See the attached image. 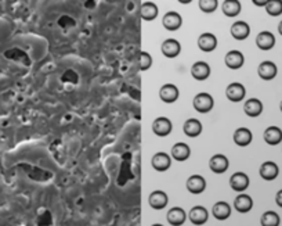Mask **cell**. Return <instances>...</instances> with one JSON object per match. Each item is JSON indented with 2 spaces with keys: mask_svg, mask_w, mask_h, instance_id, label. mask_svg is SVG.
I'll return each mask as SVG.
<instances>
[{
  "mask_svg": "<svg viewBox=\"0 0 282 226\" xmlns=\"http://www.w3.org/2000/svg\"><path fill=\"white\" fill-rule=\"evenodd\" d=\"M193 106H194V109L198 111V113H201V114H205V113H209V111L213 109V106H214V100H213V97H212L209 93L202 92V93H198L197 96L194 97Z\"/></svg>",
  "mask_w": 282,
  "mask_h": 226,
  "instance_id": "cell-1",
  "label": "cell"
},
{
  "mask_svg": "<svg viewBox=\"0 0 282 226\" xmlns=\"http://www.w3.org/2000/svg\"><path fill=\"white\" fill-rule=\"evenodd\" d=\"M225 96L227 99L232 102V103H238V102H242L246 96V89L242 84L239 82H232L227 86L225 89Z\"/></svg>",
  "mask_w": 282,
  "mask_h": 226,
  "instance_id": "cell-2",
  "label": "cell"
},
{
  "mask_svg": "<svg viewBox=\"0 0 282 226\" xmlns=\"http://www.w3.org/2000/svg\"><path fill=\"white\" fill-rule=\"evenodd\" d=\"M173 129L172 121L166 116H159L152 122V132L159 137H166L170 135V132Z\"/></svg>",
  "mask_w": 282,
  "mask_h": 226,
  "instance_id": "cell-3",
  "label": "cell"
},
{
  "mask_svg": "<svg viewBox=\"0 0 282 226\" xmlns=\"http://www.w3.org/2000/svg\"><path fill=\"white\" fill-rule=\"evenodd\" d=\"M249 176L244 172H235L230 178V186L234 192L244 193L246 189L249 188Z\"/></svg>",
  "mask_w": 282,
  "mask_h": 226,
  "instance_id": "cell-4",
  "label": "cell"
},
{
  "mask_svg": "<svg viewBox=\"0 0 282 226\" xmlns=\"http://www.w3.org/2000/svg\"><path fill=\"white\" fill-rule=\"evenodd\" d=\"M181 24H183V18H181V15H180L179 13H176V11H167V13L163 15V18H162V25H163V28H165L166 31H170V32H174V31L180 29Z\"/></svg>",
  "mask_w": 282,
  "mask_h": 226,
  "instance_id": "cell-5",
  "label": "cell"
},
{
  "mask_svg": "<svg viewBox=\"0 0 282 226\" xmlns=\"http://www.w3.org/2000/svg\"><path fill=\"white\" fill-rule=\"evenodd\" d=\"M230 167V161L224 154H214L209 160V168L214 174H224Z\"/></svg>",
  "mask_w": 282,
  "mask_h": 226,
  "instance_id": "cell-6",
  "label": "cell"
},
{
  "mask_svg": "<svg viewBox=\"0 0 282 226\" xmlns=\"http://www.w3.org/2000/svg\"><path fill=\"white\" fill-rule=\"evenodd\" d=\"M167 203H169V197H167V194L165 193V192H162V190H155V192H152V193L149 194V197H148L149 207L152 208V210H156V211L163 210V208L167 206Z\"/></svg>",
  "mask_w": 282,
  "mask_h": 226,
  "instance_id": "cell-7",
  "label": "cell"
},
{
  "mask_svg": "<svg viewBox=\"0 0 282 226\" xmlns=\"http://www.w3.org/2000/svg\"><path fill=\"white\" fill-rule=\"evenodd\" d=\"M188 220L191 221V224L197 226L205 225L208 220H209V213L205 207L202 206H197V207H193L188 213Z\"/></svg>",
  "mask_w": 282,
  "mask_h": 226,
  "instance_id": "cell-8",
  "label": "cell"
},
{
  "mask_svg": "<svg viewBox=\"0 0 282 226\" xmlns=\"http://www.w3.org/2000/svg\"><path fill=\"white\" fill-rule=\"evenodd\" d=\"M206 181L202 175H191L187 179V190L193 194H201L205 192Z\"/></svg>",
  "mask_w": 282,
  "mask_h": 226,
  "instance_id": "cell-9",
  "label": "cell"
},
{
  "mask_svg": "<svg viewBox=\"0 0 282 226\" xmlns=\"http://www.w3.org/2000/svg\"><path fill=\"white\" fill-rule=\"evenodd\" d=\"M180 96V92H179V88L176 86V85H172V84H166L163 85L162 88L159 89V97L160 100L163 102V103H174Z\"/></svg>",
  "mask_w": 282,
  "mask_h": 226,
  "instance_id": "cell-10",
  "label": "cell"
},
{
  "mask_svg": "<svg viewBox=\"0 0 282 226\" xmlns=\"http://www.w3.org/2000/svg\"><path fill=\"white\" fill-rule=\"evenodd\" d=\"M151 164H152V168L158 172H165L167 169L170 168L172 165V157L166 153H156V154L152 155V160H151Z\"/></svg>",
  "mask_w": 282,
  "mask_h": 226,
  "instance_id": "cell-11",
  "label": "cell"
},
{
  "mask_svg": "<svg viewBox=\"0 0 282 226\" xmlns=\"http://www.w3.org/2000/svg\"><path fill=\"white\" fill-rule=\"evenodd\" d=\"M231 36L235 39V40H245V39L249 36L250 33V26L248 22L245 21H235L232 25H231Z\"/></svg>",
  "mask_w": 282,
  "mask_h": 226,
  "instance_id": "cell-12",
  "label": "cell"
},
{
  "mask_svg": "<svg viewBox=\"0 0 282 226\" xmlns=\"http://www.w3.org/2000/svg\"><path fill=\"white\" fill-rule=\"evenodd\" d=\"M257 74L263 81H271L277 77L278 74V68L273 61H263L257 67Z\"/></svg>",
  "mask_w": 282,
  "mask_h": 226,
  "instance_id": "cell-13",
  "label": "cell"
},
{
  "mask_svg": "<svg viewBox=\"0 0 282 226\" xmlns=\"http://www.w3.org/2000/svg\"><path fill=\"white\" fill-rule=\"evenodd\" d=\"M198 47L205 53L213 52L217 47V38L211 32L202 33L198 38Z\"/></svg>",
  "mask_w": 282,
  "mask_h": 226,
  "instance_id": "cell-14",
  "label": "cell"
},
{
  "mask_svg": "<svg viewBox=\"0 0 282 226\" xmlns=\"http://www.w3.org/2000/svg\"><path fill=\"white\" fill-rule=\"evenodd\" d=\"M160 50H162L165 57L174 58L177 57L180 52H181V45H180L179 40H176V39H166L160 46Z\"/></svg>",
  "mask_w": 282,
  "mask_h": 226,
  "instance_id": "cell-15",
  "label": "cell"
},
{
  "mask_svg": "<svg viewBox=\"0 0 282 226\" xmlns=\"http://www.w3.org/2000/svg\"><path fill=\"white\" fill-rule=\"evenodd\" d=\"M224 63L227 65V68H230V70H239L245 63L244 54L238 52V50H230L225 54Z\"/></svg>",
  "mask_w": 282,
  "mask_h": 226,
  "instance_id": "cell-16",
  "label": "cell"
},
{
  "mask_svg": "<svg viewBox=\"0 0 282 226\" xmlns=\"http://www.w3.org/2000/svg\"><path fill=\"white\" fill-rule=\"evenodd\" d=\"M191 75L197 81H205L211 77V65L205 61H197L191 67Z\"/></svg>",
  "mask_w": 282,
  "mask_h": 226,
  "instance_id": "cell-17",
  "label": "cell"
},
{
  "mask_svg": "<svg viewBox=\"0 0 282 226\" xmlns=\"http://www.w3.org/2000/svg\"><path fill=\"white\" fill-rule=\"evenodd\" d=\"M259 174H260V176L263 178L264 181H274L278 176V174H280V168H278L276 162L266 161L260 165Z\"/></svg>",
  "mask_w": 282,
  "mask_h": 226,
  "instance_id": "cell-18",
  "label": "cell"
},
{
  "mask_svg": "<svg viewBox=\"0 0 282 226\" xmlns=\"http://www.w3.org/2000/svg\"><path fill=\"white\" fill-rule=\"evenodd\" d=\"M166 218L167 222L172 226H181L186 222L187 218H188V214H186V211L183 208L173 207L169 210Z\"/></svg>",
  "mask_w": 282,
  "mask_h": 226,
  "instance_id": "cell-19",
  "label": "cell"
},
{
  "mask_svg": "<svg viewBox=\"0 0 282 226\" xmlns=\"http://www.w3.org/2000/svg\"><path fill=\"white\" fill-rule=\"evenodd\" d=\"M244 111L245 114L250 118H256L263 113V103L256 97H252V99L245 102Z\"/></svg>",
  "mask_w": 282,
  "mask_h": 226,
  "instance_id": "cell-20",
  "label": "cell"
},
{
  "mask_svg": "<svg viewBox=\"0 0 282 226\" xmlns=\"http://www.w3.org/2000/svg\"><path fill=\"white\" fill-rule=\"evenodd\" d=\"M172 157H173L176 161L179 162H183V161H187L188 158H190V155H191V149H190V146L186 144V143L183 142H179L173 144V147H172Z\"/></svg>",
  "mask_w": 282,
  "mask_h": 226,
  "instance_id": "cell-21",
  "label": "cell"
},
{
  "mask_svg": "<svg viewBox=\"0 0 282 226\" xmlns=\"http://www.w3.org/2000/svg\"><path fill=\"white\" fill-rule=\"evenodd\" d=\"M234 143L239 146V147H246V146H249L252 140H253V135H252V132H250L248 128H244V126H241V128H238L235 132H234Z\"/></svg>",
  "mask_w": 282,
  "mask_h": 226,
  "instance_id": "cell-22",
  "label": "cell"
},
{
  "mask_svg": "<svg viewBox=\"0 0 282 226\" xmlns=\"http://www.w3.org/2000/svg\"><path fill=\"white\" fill-rule=\"evenodd\" d=\"M256 45L260 50H271L276 46V36L270 31H263L256 36Z\"/></svg>",
  "mask_w": 282,
  "mask_h": 226,
  "instance_id": "cell-23",
  "label": "cell"
},
{
  "mask_svg": "<svg viewBox=\"0 0 282 226\" xmlns=\"http://www.w3.org/2000/svg\"><path fill=\"white\" fill-rule=\"evenodd\" d=\"M234 207L239 214L249 213L250 210L253 208V200L252 197L245 193H239L234 200Z\"/></svg>",
  "mask_w": 282,
  "mask_h": 226,
  "instance_id": "cell-24",
  "label": "cell"
},
{
  "mask_svg": "<svg viewBox=\"0 0 282 226\" xmlns=\"http://www.w3.org/2000/svg\"><path fill=\"white\" fill-rule=\"evenodd\" d=\"M183 130L188 137H197L202 133V122L197 118H190L183 125Z\"/></svg>",
  "mask_w": 282,
  "mask_h": 226,
  "instance_id": "cell-25",
  "label": "cell"
},
{
  "mask_svg": "<svg viewBox=\"0 0 282 226\" xmlns=\"http://www.w3.org/2000/svg\"><path fill=\"white\" fill-rule=\"evenodd\" d=\"M263 139L270 146H277L282 142V130L278 126H269L264 130Z\"/></svg>",
  "mask_w": 282,
  "mask_h": 226,
  "instance_id": "cell-26",
  "label": "cell"
},
{
  "mask_svg": "<svg viewBox=\"0 0 282 226\" xmlns=\"http://www.w3.org/2000/svg\"><path fill=\"white\" fill-rule=\"evenodd\" d=\"M212 214L217 221H225L231 217V207L225 201H218L212 208Z\"/></svg>",
  "mask_w": 282,
  "mask_h": 226,
  "instance_id": "cell-27",
  "label": "cell"
},
{
  "mask_svg": "<svg viewBox=\"0 0 282 226\" xmlns=\"http://www.w3.org/2000/svg\"><path fill=\"white\" fill-rule=\"evenodd\" d=\"M158 6L152 1H145L140 8V17L144 21H152L158 17Z\"/></svg>",
  "mask_w": 282,
  "mask_h": 226,
  "instance_id": "cell-28",
  "label": "cell"
},
{
  "mask_svg": "<svg viewBox=\"0 0 282 226\" xmlns=\"http://www.w3.org/2000/svg\"><path fill=\"white\" fill-rule=\"evenodd\" d=\"M221 10L227 17H237L242 10V4L238 0H225L221 4Z\"/></svg>",
  "mask_w": 282,
  "mask_h": 226,
  "instance_id": "cell-29",
  "label": "cell"
},
{
  "mask_svg": "<svg viewBox=\"0 0 282 226\" xmlns=\"http://www.w3.org/2000/svg\"><path fill=\"white\" fill-rule=\"evenodd\" d=\"M260 224L262 226H280L281 218L276 211H266L260 218Z\"/></svg>",
  "mask_w": 282,
  "mask_h": 226,
  "instance_id": "cell-30",
  "label": "cell"
},
{
  "mask_svg": "<svg viewBox=\"0 0 282 226\" xmlns=\"http://www.w3.org/2000/svg\"><path fill=\"white\" fill-rule=\"evenodd\" d=\"M152 65V57L151 54L147 52H140L139 53V57H137V67L141 71H147L151 68Z\"/></svg>",
  "mask_w": 282,
  "mask_h": 226,
  "instance_id": "cell-31",
  "label": "cell"
},
{
  "mask_svg": "<svg viewBox=\"0 0 282 226\" xmlns=\"http://www.w3.org/2000/svg\"><path fill=\"white\" fill-rule=\"evenodd\" d=\"M266 11L271 17H277L282 14V0H269L266 4Z\"/></svg>",
  "mask_w": 282,
  "mask_h": 226,
  "instance_id": "cell-32",
  "label": "cell"
},
{
  "mask_svg": "<svg viewBox=\"0 0 282 226\" xmlns=\"http://www.w3.org/2000/svg\"><path fill=\"white\" fill-rule=\"evenodd\" d=\"M199 8L204 11V13H213L218 6L217 0H199L198 1Z\"/></svg>",
  "mask_w": 282,
  "mask_h": 226,
  "instance_id": "cell-33",
  "label": "cell"
},
{
  "mask_svg": "<svg viewBox=\"0 0 282 226\" xmlns=\"http://www.w3.org/2000/svg\"><path fill=\"white\" fill-rule=\"evenodd\" d=\"M276 203L278 207L282 208V189L278 192V193L276 194Z\"/></svg>",
  "mask_w": 282,
  "mask_h": 226,
  "instance_id": "cell-34",
  "label": "cell"
},
{
  "mask_svg": "<svg viewBox=\"0 0 282 226\" xmlns=\"http://www.w3.org/2000/svg\"><path fill=\"white\" fill-rule=\"evenodd\" d=\"M267 1H269V0H263V1H257V0H253V3H255L256 6H264V7H266V4H267Z\"/></svg>",
  "mask_w": 282,
  "mask_h": 226,
  "instance_id": "cell-35",
  "label": "cell"
},
{
  "mask_svg": "<svg viewBox=\"0 0 282 226\" xmlns=\"http://www.w3.org/2000/svg\"><path fill=\"white\" fill-rule=\"evenodd\" d=\"M278 32H280V35L282 36V21L278 24Z\"/></svg>",
  "mask_w": 282,
  "mask_h": 226,
  "instance_id": "cell-36",
  "label": "cell"
},
{
  "mask_svg": "<svg viewBox=\"0 0 282 226\" xmlns=\"http://www.w3.org/2000/svg\"><path fill=\"white\" fill-rule=\"evenodd\" d=\"M151 226H163V225H160V224H154V225H151Z\"/></svg>",
  "mask_w": 282,
  "mask_h": 226,
  "instance_id": "cell-37",
  "label": "cell"
},
{
  "mask_svg": "<svg viewBox=\"0 0 282 226\" xmlns=\"http://www.w3.org/2000/svg\"><path fill=\"white\" fill-rule=\"evenodd\" d=\"M280 110H281V113H282V102H281V104H280Z\"/></svg>",
  "mask_w": 282,
  "mask_h": 226,
  "instance_id": "cell-38",
  "label": "cell"
}]
</instances>
